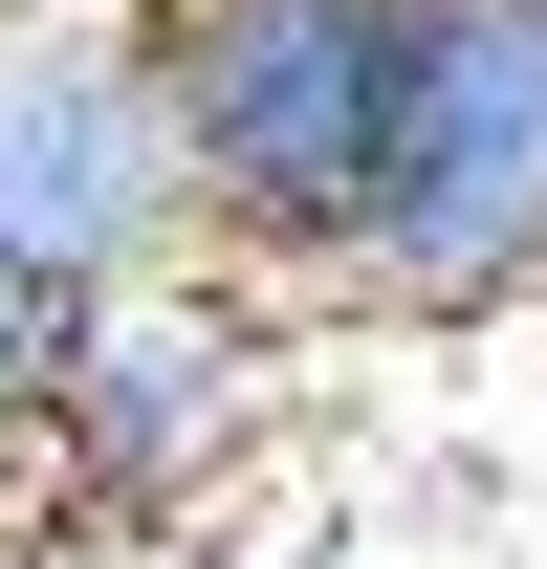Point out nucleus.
<instances>
[{
  "label": "nucleus",
  "instance_id": "obj_1",
  "mask_svg": "<svg viewBox=\"0 0 547 569\" xmlns=\"http://www.w3.org/2000/svg\"><path fill=\"white\" fill-rule=\"evenodd\" d=\"M132 22H153V110H176V219H198V263L329 307L350 198H372V132H395L416 0H132Z\"/></svg>",
  "mask_w": 547,
  "mask_h": 569
},
{
  "label": "nucleus",
  "instance_id": "obj_2",
  "mask_svg": "<svg viewBox=\"0 0 547 569\" xmlns=\"http://www.w3.org/2000/svg\"><path fill=\"white\" fill-rule=\"evenodd\" d=\"M329 307H372V329H504V307H547V0H416Z\"/></svg>",
  "mask_w": 547,
  "mask_h": 569
},
{
  "label": "nucleus",
  "instance_id": "obj_3",
  "mask_svg": "<svg viewBox=\"0 0 547 569\" xmlns=\"http://www.w3.org/2000/svg\"><path fill=\"white\" fill-rule=\"evenodd\" d=\"M285 417V284L153 263L44 329V417H22V503L0 526H198Z\"/></svg>",
  "mask_w": 547,
  "mask_h": 569
},
{
  "label": "nucleus",
  "instance_id": "obj_4",
  "mask_svg": "<svg viewBox=\"0 0 547 569\" xmlns=\"http://www.w3.org/2000/svg\"><path fill=\"white\" fill-rule=\"evenodd\" d=\"M153 263H198L153 22L132 0H0V284L22 307H110Z\"/></svg>",
  "mask_w": 547,
  "mask_h": 569
},
{
  "label": "nucleus",
  "instance_id": "obj_5",
  "mask_svg": "<svg viewBox=\"0 0 547 569\" xmlns=\"http://www.w3.org/2000/svg\"><path fill=\"white\" fill-rule=\"evenodd\" d=\"M44 329H67V307H22V284H0V503H22V417H44Z\"/></svg>",
  "mask_w": 547,
  "mask_h": 569
}]
</instances>
